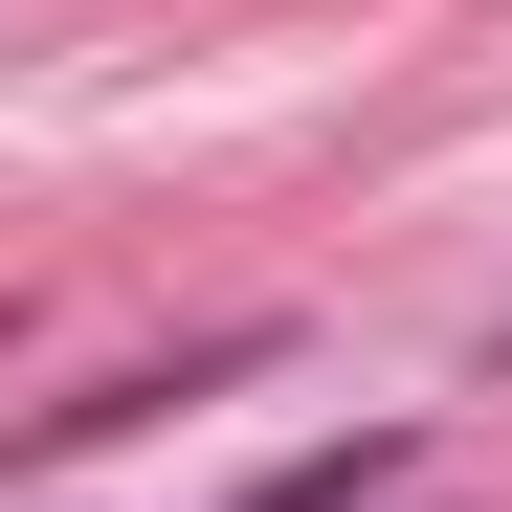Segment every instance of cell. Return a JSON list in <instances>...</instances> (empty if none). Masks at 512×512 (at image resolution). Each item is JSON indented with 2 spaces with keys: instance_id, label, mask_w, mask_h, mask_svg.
<instances>
[{
  "instance_id": "7a4b0ae2",
  "label": "cell",
  "mask_w": 512,
  "mask_h": 512,
  "mask_svg": "<svg viewBox=\"0 0 512 512\" xmlns=\"http://www.w3.org/2000/svg\"><path fill=\"white\" fill-rule=\"evenodd\" d=\"M490 357H512V334H490Z\"/></svg>"
},
{
  "instance_id": "6da1fadb",
  "label": "cell",
  "mask_w": 512,
  "mask_h": 512,
  "mask_svg": "<svg viewBox=\"0 0 512 512\" xmlns=\"http://www.w3.org/2000/svg\"><path fill=\"white\" fill-rule=\"evenodd\" d=\"M401 468H423V423H357V446H290L245 512H401Z\"/></svg>"
}]
</instances>
